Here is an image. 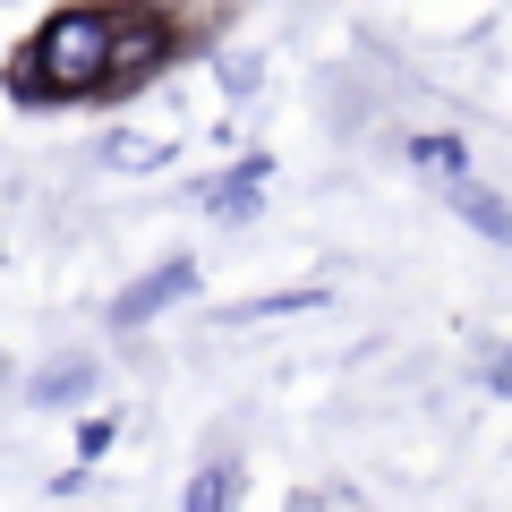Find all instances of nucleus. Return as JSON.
Wrapping results in <instances>:
<instances>
[{
	"instance_id": "f257e3e1",
	"label": "nucleus",
	"mask_w": 512,
	"mask_h": 512,
	"mask_svg": "<svg viewBox=\"0 0 512 512\" xmlns=\"http://www.w3.org/2000/svg\"><path fill=\"white\" fill-rule=\"evenodd\" d=\"M111 77V18L103 9H60L35 35V52L9 69V94L18 103H52V94H103Z\"/></svg>"
},
{
	"instance_id": "f03ea898",
	"label": "nucleus",
	"mask_w": 512,
	"mask_h": 512,
	"mask_svg": "<svg viewBox=\"0 0 512 512\" xmlns=\"http://www.w3.org/2000/svg\"><path fill=\"white\" fill-rule=\"evenodd\" d=\"M171 60V35L154 18H128V26H111V77H103V94L111 86H137L146 69H163Z\"/></svg>"
},
{
	"instance_id": "7ed1b4c3",
	"label": "nucleus",
	"mask_w": 512,
	"mask_h": 512,
	"mask_svg": "<svg viewBox=\"0 0 512 512\" xmlns=\"http://www.w3.org/2000/svg\"><path fill=\"white\" fill-rule=\"evenodd\" d=\"M197 291V265H188V256H171L163 274H146V282H128L120 299H111V325H146L154 308H171V299H188Z\"/></svg>"
},
{
	"instance_id": "20e7f679",
	"label": "nucleus",
	"mask_w": 512,
	"mask_h": 512,
	"mask_svg": "<svg viewBox=\"0 0 512 512\" xmlns=\"http://www.w3.org/2000/svg\"><path fill=\"white\" fill-rule=\"evenodd\" d=\"M444 197H453V214L470 222V231H487L495 248H512V205L495 197V188H478L470 171H461V180H444Z\"/></svg>"
},
{
	"instance_id": "39448f33",
	"label": "nucleus",
	"mask_w": 512,
	"mask_h": 512,
	"mask_svg": "<svg viewBox=\"0 0 512 512\" xmlns=\"http://www.w3.org/2000/svg\"><path fill=\"white\" fill-rule=\"evenodd\" d=\"M94 393V367L86 359H60V367H43V384H35V402L43 410H60V402H86Z\"/></svg>"
},
{
	"instance_id": "423d86ee",
	"label": "nucleus",
	"mask_w": 512,
	"mask_h": 512,
	"mask_svg": "<svg viewBox=\"0 0 512 512\" xmlns=\"http://www.w3.org/2000/svg\"><path fill=\"white\" fill-rule=\"evenodd\" d=\"M410 163H419V171H436V180H461V171H470L453 137H410Z\"/></svg>"
},
{
	"instance_id": "0eeeda50",
	"label": "nucleus",
	"mask_w": 512,
	"mask_h": 512,
	"mask_svg": "<svg viewBox=\"0 0 512 512\" xmlns=\"http://www.w3.org/2000/svg\"><path fill=\"white\" fill-rule=\"evenodd\" d=\"M231 495H239V470H231V461H214V470H197V478H188V504H197V512L231 504Z\"/></svg>"
},
{
	"instance_id": "6e6552de",
	"label": "nucleus",
	"mask_w": 512,
	"mask_h": 512,
	"mask_svg": "<svg viewBox=\"0 0 512 512\" xmlns=\"http://www.w3.org/2000/svg\"><path fill=\"white\" fill-rule=\"evenodd\" d=\"M111 163H120V171H137V163H171V146H154V137H111Z\"/></svg>"
},
{
	"instance_id": "1a4fd4ad",
	"label": "nucleus",
	"mask_w": 512,
	"mask_h": 512,
	"mask_svg": "<svg viewBox=\"0 0 512 512\" xmlns=\"http://www.w3.org/2000/svg\"><path fill=\"white\" fill-rule=\"evenodd\" d=\"M487 384H495V393H512V350H487Z\"/></svg>"
}]
</instances>
